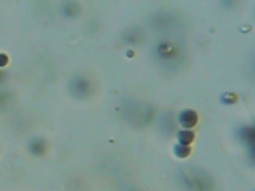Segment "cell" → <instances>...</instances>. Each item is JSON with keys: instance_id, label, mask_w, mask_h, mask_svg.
I'll use <instances>...</instances> for the list:
<instances>
[{"instance_id": "6da1fadb", "label": "cell", "mask_w": 255, "mask_h": 191, "mask_svg": "<svg viewBox=\"0 0 255 191\" xmlns=\"http://www.w3.org/2000/svg\"><path fill=\"white\" fill-rule=\"evenodd\" d=\"M91 86L86 79L83 78H78L76 80L72 81V92L74 95L77 96H87L90 93Z\"/></svg>"}]
</instances>
